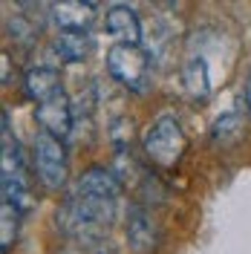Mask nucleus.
Here are the masks:
<instances>
[{
	"mask_svg": "<svg viewBox=\"0 0 251 254\" xmlns=\"http://www.w3.org/2000/svg\"><path fill=\"white\" fill-rule=\"evenodd\" d=\"M0 188H3V202L12 205L17 214L32 211L35 199H32L29 179H26V176H0Z\"/></svg>",
	"mask_w": 251,
	"mask_h": 254,
	"instance_id": "nucleus-11",
	"label": "nucleus"
},
{
	"mask_svg": "<svg viewBox=\"0 0 251 254\" xmlns=\"http://www.w3.org/2000/svg\"><path fill=\"white\" fill-rule=\"evenodd\" d=\"M246 104H249V110H251V72H249V81H246Z\"/></svg>",
	"mask_w": 251,
	"mask_h": 254,
	"instance_id": "nucleus-17",
	"label": "nucleus"
},
{
	"mask_svg": "<svg viewBox=\"0 0 251 254\" xmlns=\"http://www.w3.org/2000/svg\"><path fill=\"white\" fill-rule=\"evenodd\" d=\"M52 20L61 26V32H87L95 20V6L84 0H61L52 3Z\"/></svg>",
	"mask_w": 251,
	"mask_h": 254,
	"instance_id": "nucleus-7",
	"label": "nucleus"
},
{
	"mask_svg": "<svg viewBox=\"0 0 251 254\" xmlns=\"http://www.w3.org/2000/svg\"><path fill=\"white\" fill-rule=\"evenodd\" d=\"M182 81H185V90L193 98H205L211 90V81H208V64L202 58H190L182 69Z\"/></svg>",
	"mask_w": 251,
	"mask_h": 254,
	"instance_id": "nucleus-12",
	"label": "nucleus"
},
{
	"mask_svg": "<svg viewBox=\"0 0 251 254\" xmlns=\"http://www.w3.org/2000/svg\"><path fill=\"white\" fill-rule=\"evenodd\" d=\"M72 193H75V196H90V199H113V202H119L122 182L113 176V171L90 168L87 174H81L78 185H75Z\"/></svg>",
	"mask_w": 251,
	"mask_h": 254,
	"instance_id": "nucleus-6",
	"label": "nucleus"
},
{
	"mask_svg": "<svg viewBox=\"0 0 251 254\" xmlns=\"http://www.w3.org/2000/svg\"><path fill=\"white\" fill-rule=\"evenodd\" d=\"M17 214L12 205H6L3 202V208H0V252L9 254V249H12V243H15L17 237Z\"/></svg>",
	"mask_w": 251,
	"mask_h": 254,
	"instance_id": "nucleus-14",
	"label": "nucleus"
},
{
	"mask_svg": "<svg viewBox=\"0 0 251 254\" xmlns=\"http://www.w3.org/2000/svg\"><path fill=\"white\" fill-rule=\"evenodd\" d=\"M35 122L41 125L44 133L63 142L72 133V125H75V110H72V101L66 98V93H58L55 98L38 104L35 107Z\"/></svg>",
	"mask_w": 251,
	"mask_h": 254,
	"instance_id": "nucleus-4",
	"label": "nucleus"
},
{
	"mask_svg": "<svg viewBox=\"0 0 251 254\" xmlns=\"http://www.w3.org/2000/svg\"><path fill=\"white\" fill-rule=\"evenodd\" d=\"M104 29L116 44L125 47H141V20L133 6H113L104 15Z\"/></svg>",
	"mask_w": 251,
	"mask_h": 254,
	"instance_id": "nucleus-5",
	"label": "nucleus"
},
{
	"mask_svg": "<svg viewBox=\"0 0 251 254\" xmlns=\"http://www.w3.org/2000/svg\"><path fill=\"white\" fill-rule=\"evenodd\" d=\"M127 243L139 254L153 252V246H156V228H153L150 217L144 214V208L139 205H133L127 211Z\"/></svg>",
	"mask_w": 251,
	"mask_h": 254,
	"instance_id": "nucleus-10",
	"label": "nucleus"
},
{
	"mask_svg": "<svg viewBox=\"0 0 251 254\" xmlns=\"http://www.w3.org/2000/svg\"><path fill=\"white\" fill-rule=\"evenodd\" d=\"M6 32H9V38H15V41H32V38H35V26H32L23 15L12 17V20L6 23Z\"/></svg>",
	"mask_w": 251,
	"mask_h": 254,
	"instance_id": "nucleus-15",
	"label": "nucleus"
},
{
	"mask_svg": "<svg viewBox=\"0 0 251 254\" xmlns=\"http://www.w3.org/2000/svg\"><path fill=\"white\" fill-rule=\"evenodd\" d=\"M32 162H35L38 179L49 190H58L66 185L69 156H66V147H63L61 139H55V136H49L44 130H38L35 133V142H32Z\"/></svg>",
	"mask_w": 251,
	"mask_h": 254,
	"instance_id": "nucleus-2",
	"label": "nucleus"
},
{
	"mask_svg": "<svg viewBox=\"0 0 251 254\" xmlns=\"http://www.w3.org/2000/svg\"><path fill=\"white\" fill-rule=\"evenodd\" d=\"M141 147H144V156L156 168L171 171V168L179 165V159L185 156L188 139H185V130L179 127V122L173 116H159L156 122L147 127Z\"/></svg>",
	"mask_w": 251,
	"mask_h": 254,
	"instance_id": "nucleus-1",
	"label": "nucleus"
},
{
	"mask_svg": "<svg viewBox=\"0 0 251 254\" xmlns=\"http://www.w3.org/2000/svg\"><path fill=\"white\" fill-rule=\"evenodd\" d=\"M52 49L55 55L66 64H78L87 61L95 49V41L90 32H58L55 41H52Z\"/></svg>",
	"mask_w": 251,
	"mask_h": 254,
	"instance_id": "nucleus-9",
	"label": "nucleus"
},
{
	"mask_svg": "<svg viewBox=\"0 0 251 254\" xmlns=\"http://www.w3.org/2000/svg\"><path fill=\"white\" fill-rule=\"evenodd\" d=\"M23 90H26V95H29L32 101L44 104L49 98H55L58 93H63L61 75H58V69H52V66H35V69H29V72L23 75Z\"/></svg>",
	"mask_w": 251,
	"mask_h": 254,
	"instance_id": "nucleus-8",
	"label": "nucleus"
},
{
	"mask_svg": "<svg viewBox=\"0 0 251 254\" xmlns=\"http://www.w3.org/2000/svg\"><path fill=\"white\" fill-rule=\"evenodd\" d=\"M0 64H3V84H9V55L6 52L0 55Z\"/></svg>",
	"mask_w": 251,
	"mask_h": 254,
	"instance_id": "nucleus-16",
	"label": "nucleus"
},
{
	"mask_svg": "<svg viewBox=\"0 0 251 254\" xmlns=\"http://www.w3.org/2000/svg\"><path fill=\"white\" fill-rule=\"evenodd\" d=\"M107 72L122 87L133 90V93H144L150 87V55L141 47L116 44L107 52Z\"/></svg>",
	"mask_w": 251,
	"mask_h": 254,
	"instance_id": "nucleus-3",
	"label": "nucleus"
},
{
	"mask_svg": "<svg viewBox=\"0 0 251 254\" xmlns=\"http://www.w3.org/2000/svg\"><path fill=\"white\" fill-rule=\"evenodd\" d=\"M243 116L240 113H225V116H220L217 119V125H214V130H211V142L214 144H234L240 136H243Z\"/></svg>",
	"mask_w": 251,
	"mask_h": 254,
	"instance_id": "nucleus-13",
	"label": "nucleus"
}]
</instances>
